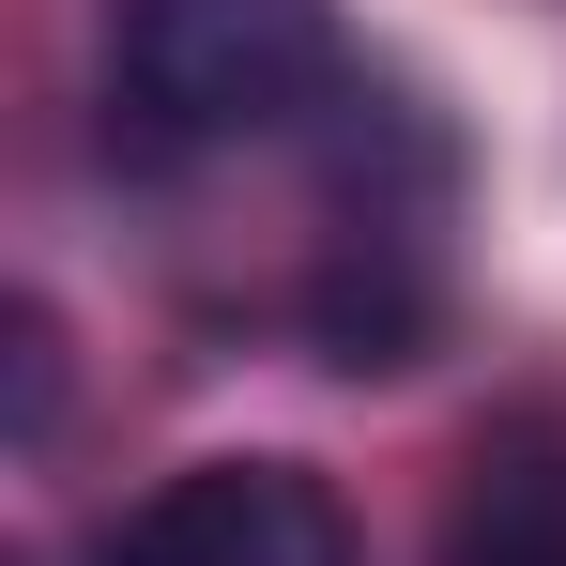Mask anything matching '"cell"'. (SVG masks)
I'll list each match as a JSON object with an SVG mask.
<instances>
[{"instance_id":"3957f363","label":"cell","mask_w":566,"mask_h":566,"mask_svg":"<svg viewBox=\"0 0 566 566\" xmlns=\"http://www.w3.org/2000/svg\"><path fill=\"white\" fill-rule=\"evenodd\" d=\"M444 566H566V429L474 444L460 505H444Z\"/></svg>"},{"instance_id":"7a4b0ae2","label":"cell","mask_w":566,"mask_h":566,"mask_svg":"<svg viewBox=\"0 0 566 566\" xmlns=\"http://www.w3.org/2000/svg\"><path fill=\"white\" fill-rule=\"evenodd\" d=\"M93 566H353V521L306 460H185L107 521Z\"/></svg>"},{"instance_id":"277c9868","label":"cell","mask_w":566,"mask_h":566,"mask_svg":"<svg viewBox=\"0 0 566 566\" xmlns=\"http://www.w3.org/2000/svg\"><path fill=\"white\" fill-rule=\"evenodd\" d=\"M46 398H62V353H46V306H15V444H46Z\"/></svg>"},{"instance_id":"6da1fadb","label":"cell","mask_w":566,"mask_h":566,"mask_svg":"<svg viewBox=\"0 0 566 566\" xmlns=\"http://www.w3.org/2000/svg\"><path fill=\"white\" fill-rule=\"evenodd\" d=\"M337 0H123L107 31V93L154 154H230L276 138L337 93Z\"/></svg>"}]
</instances>
